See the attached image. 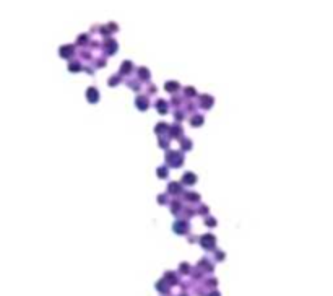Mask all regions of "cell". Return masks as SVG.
I'll use <instances>...</instances> for the list:
<instances>
[{
	"label": "cell",
	"mask_w": 333,
	"mask_h": 296,
	"mask_svg": "<svg viewBox=\"0 0 333 296\" xmlns=\"http://www.w3.org/2000/svg\"><path fill=\"white\" fill-rule=\"evenodd\" d=\"M158 109H159L161 114H166V112H167V104L164 103L163 99H159V101H158Z\"/></svg>",
	"instance_id": "10"
},
{
	"label": "cell",
	"mask_w": 333,
	"mask_h": 296,
	"mask_svg": "<svg viewBox=\"0 0 333 296\" xmlns=\"http://www.w3.org/2000/svg\"><path fill=\"white\" fill-rule=\"evenodd\" d=\"M174 231L179 233V234L185 233L187 231V223H185V221H176L174 223Z\"/></svg>",
	"instance_id": "4"
},
{
	"label": "cell",
	"mask_w": 333,
	"mask_h": 296,
	"mask_svg": "<svg viewBox=\"0 0 333 296\" xmlns=\"http://www.w3.org/2000/svg\"><path fill=\"white\" fill-rule=\"evenodd\" d=\"M202 122H203V117H202V116H195V117L192 119V125H193V127H198Z\"/></svg>",
	"instance_id": "11"
},
{
	"label": "cell",
	"mask_w": 333,
	"mask_h": 296,
	"mask_svg": "<svg viewBox=\"0 0 333 296\" xmlns=\"http://www.w3.org/2000/svg\"><path fill=\"white\" fill-rule=\"evenodd\" d=\"M185 94H195V90L193 88H185Z\"/></svg>",
	"instance_id": "19"
},
{
	"label": "cell",
	"mask_w": 333,
	"mask_h": 296,
	"mask_svg": "<svg viewBox=\"0 0 333 296\" xmlns=\"http://www.w3.org/2000/svg\"><path fill=\"white\" fill-rule=\"evenodd\" d=\"M189 148H192V142L184 140V143H182V150H189Z\"/></svg>",
	"instance_id": "15"
},
{
	"label": "cell",
	"mask_w": 333,
	"mask_h": 296,
	"mask_svg": "<svg viewBox=\"0 0 333 296\" xmlns=\"http://www.w3.org/2000/svg\"><path fill=\"white\" fill-rule=\"evenodd\" d=\"M195 181H197V177H195V174H193V173H185L184 174V182H185V184H193Z\"/></svg>",
	"instance_id": "6"
},
{
	"label": "cell",
	"mask_w": 333,
	"mask_h": 296,
	"mask_svg": "<svg viewBox=\"0 0 333 296\" xmlns=\"http://www.w3.org/2000/svg\"><path fill=\"white\" fill-rule=\"evenodd\" d=\"M72 49H73L72 46H65V47H62V49H60V54H62L63 57H67V55L72 52Z\"/></svg>",
	"instance_id": "12"
},
{
	"label": "cell",
	"mask_w": 333,
	"mask_h": 296,
	"mask_svg": "<svg viewBox=\"0 0 333 296\" xmlns=\"http://www.w3.org/2000/svg\"><path fill=\"white\" fill-rule=\"evenodd\" d=\"M171 132H172V135H176V133L179 135V133L182 132V129H180V127H172V129H171Z\"/></svg>",
	"instance_id": "17"
},
{
	"label": "cell",
	"mask_w": 333,
	"mask_h": 296,
	"mask_svg": "<svg viewBox=\"0 0 333 296\" xmlns=\"http://www.w3.org/2000/svg\"><path fill=\"white\" fill-rule=\"evenodd\" d=\"M182 155H177L176 151H171V153H167V161H169L171 166H180L182 164Z\"/></svg>",
	"instance_id": "1"
},
{
	"label": "cell",
	"mask_w": 333,
	"mask_h": 296,
	"mask_svg": "<svg viewBox=\"0 0 333 296\" xmlns=\"http://www.w3.org/2000/svg\"><path fill=\"white\" fill-rule=\"evenodd\" d=\"M135 104L140 109H146L148 107V101H146V98L145 96H140V98H137V101H135Z\"/></svg>",
	"instance_id": "5"
},
{
	"label": "cell",
	"mask_w": 333,
	"mask_h": 296,
	"mask_svg": "<svg viewBox=\"0 0 333 296\" xmlns=\"http://www.w3.org/2000/svg\"><path fill=\"white\" fill-rule=\"evenodd\" d=\"M159 203H166V195H159Z\"/></svg>",
	"instance_id": "20"
},
{
	"label": "cell",
	"mask_w": 333,
	"mask_h": 296,
	"mask_svg": "<svg viewBox=\"0 0 333 296\" xmlns=\"http://www.w3.org/2000/svg\"><path fill=\"white\" fill-rule=\"evenodd\" d=\"M86 98H88L91 103H96L98 98H99V93L96 91V88H88V91H86Z\"/></svg>",
	"instance_id": "3"
},
{
	"label": "cell",
	"mask_w": 333,
	"mask_h": 296,
	"mask_svg": "<svg viewBox=\"0 0 333 296\" xmlns=\"http://www.w3.org/2000/svg\"><path fill=\"white\" fill-rule=\"evenodd\" d=\"M169 192L171 194H179L180 192V184H177V182H171V184H169Z\"/></svg>",
	"instance_id": "8"
},
{
	"label": "cell",
	"mask_w": 333,
	"mask_h": 296,
	"mask_svg": "<svg viewBox=\"0 0 333 296\" xmlns=\"http://www.w3.org/2000/svg\"><path fill=\"white\" fill-rule=\"evenodd\" d=\"M202 246L205 247V249H213V246H215V236L213 234H205V236L202 238Z\"/></svg>",
	"instance_id": "2"
},
{
	"label": "cell",
	"mask_w": 333,
	"mask_h": 296,
	"mask_svg": "<svg viewBox=\"0 0 333 296\" xmlns=\"http://www.w3.org/2000/svg\"><path fill=\"white\" fill-rule=\"evenodd\" d=\"M138 72H140V77H141V78H143V80H148V77H150V73H148V70H146V68H145V67H141V68H140V70H138Z\"/></svg>",
	"instance_id": "13"
},
{
	"label": "cell",
	"mask_w": 333,
	"mask_h": 296,
	"mask_svg": "<svg viewBox=\"0 0 333 296\" xmlns=\"http://www.w3.org/2000/svg\"><path fill=\"white\" fill-rule=\"evenodd\" d=\"M166 90H167V91H176V90H179V83H177V81H167V83H166Z\"/></svg>",
	"instance_id": "9"
},
{
	"label": "cell",
	"mask_w": 333,
	"mask_h": 296,
	"mask_svg": "<svg viewBox=\"0 0 333 296\" xmlns=\"http://www.w3.org/2000/svg\"><path fill=\"white\" fill-rule=\"evenodd\" d=\"M117 81H119V77H112V78H109V85H111V86H115V85H117Z\"/></svg>",
	"instance_id": "16"
},
{
	"label": "cell",
	"mask_w": 333,
	"mask_h": 296,
	"mask_svg": "<svg viewBox=\"0 0 333 296\" xmlns=\"http://www.w3.org/2000/svg\"><path fill=\"white\" fill-rule=\"evenodd\" d=\"M158 174H159V177H167V169L166 168H159Z\"/></svg>",
	"instance_id": "14"
},
{
	"label": "cell",
	"mask_w": 333,
	"mask_h": 296,
	"mask_svg": "<svg viewBox=\"0 0 333 296\" xmlns=\"http://www.w3.org/2000/svg\"><path fill=\"white\" fill-rule=\"evenodd\" d=\"M206 223H208V225H215V223H216V221H215V220H211V218H210V220H206Z\"/></svg>",
	"instance_id": "21"
},
{
	"label": "cell",
	"mask_w": 333,
	"mask_h": 296,
	"mask_svg": "<svg viewBox=\"0 0 333 296\" xmlns=\"http://www.w3.org/2000/svg\"><path fill=\"white\" fill-rule=\"evenodd\" d=\"M68 68H70V70H78L80 65L78 64H70V65H68Z\"/></svg>",
	"instance_id": "18"
},
{
	"label": "cell",
	"mask_w": 333,
	"mask_h": 296,
	"mask_svg": "<svg viewBox=\"0 0 333 296\" xmlns=\"http://www.w3.org/2000/svg\"><path fill=\"white\" fill-rule=\"evenodd\" d=\"M203 99H202V106H205V107H210L211 104H213V98L211 96H208V94H205V96H202Z\"/></svg>",
	"instance_id": "7"
}]
</instances>
